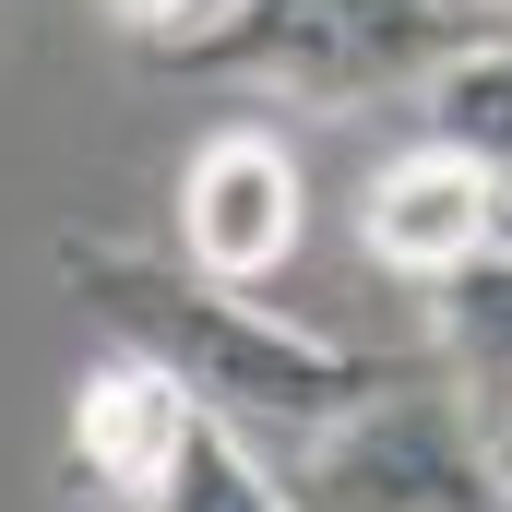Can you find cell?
<instances>
[{
  "label": "cell",
  "mask_w": 512,
  "mask_h": 512,
  "mask_svg": "<svg viewBox=\"0 0 512 512\" xmlns=\"http://www.w3.org/2000/svg\"><path fill=\"white\" fill-rule=\"evenodd\" d=\"M60 298L120 346L143 370H167V382L191 393L227 441H322V429H346L358 405H382V393L429 382V346H334V334H298V322H274L251 310L239 286H215V274H191V262H155V251H120V239H60Z\"/></svg>",
  "instance_id": "obj_1"
},
{
  "label": "cell",
  "mask_w": 512,
  "mask_h": 512,
  "mask_svg": "<svg viewBox=\"0 0 512 512\" xmlns=\"http://www.w3.org/2000/svg\"><path fill=\"white\" fill-rule=\"evenodd\" d=\"M477 48V12L453 0H239L203 36L143 48L155 84H239L286 108H370V96H429Z\"/></svg>",
  "instance_id": "obj_2"
},
{
  "label": "cell",
  "mask_w": 512,
  "mask_h": 512,
  "mask_svg": "<svg viewBox=\"0 0 512 512\" xmlns=\"http://www.w3.org/2000/svg\"><path fill=\"white\" fill-rule=\"evenodd\" d=\"M298 512H512L501 489V453L477 429V405L441 382H405L382 405H358L346 429H322L286 477Z\"/></svg>",
  "instance_id": "obj_3"
},
{
  "label": "cell",
  "mask_w": 512,
  "mask_h": 512,
  "mask_svg": "<svg viewBox=\"0 0 512 512\" xmlns=\"http://www.w3.org/2000/svg\"><path fill=\"white\" fill-rule=\"evenodd\" d=\"M179 239H191V274L215 286H251L298 251V167L274 131H215L179 179Z\"/></svg>",
  "instance_id": "obj_4"
},
{
  "label": "cell",
  "mask_w": 512,
  "mask_h": 512,
  "mask_svg": "<svg viewBox=\"0 0 512 512\" xmlns=\"http://www.w3.org/2000/svg\"><path fill=\"white\" fill-rule=\"evenodd\" d=\"M191 393L167 382V370H143V358H96L84 393H72V501H108V512H155L167 489V465H179V441H191Z\"/></svg>",
  "instance_id": "obj_5"
},
{
  "label": "cell",
  "mask_w": 512,
  "mask_h": 512,
  "mask_svg": "<svg viewBox=\"0 0 512 512\" xmlns=\"http://www.w3.org/2000/svg\"><path fill=\"white\" fill-rule=\"evenodd\" d=\"M358 239H370V262H382V274H405V286H441L453 262L501 251V191H489L465 155L417 143V155H393L382 179H370Z\"/></svg>",
  "instance_id": "obj_6"
},
{
  "label": "cell",
  "mask_w": 512,
  "mask_h": 512,
  "mask_svg": "<svg viewBox=\"0 0 512 512\" xmlns=\"http://www.w3.org/2000/svg\"><path fill=\"white\" fill-rule=\"evenodd\" d=\"M429 358L477 405V429H512V251H477L429 286Z\"/></svg>",
  "instance_id": "obj_7"
},
{
  "label": "cell",
  "mask_w": 512,
  "mask_h": 512,
  "mask_svg": "<svg viewBox=\"0 0 512 512\" xmlns=\"http://www.w3.org/2000/svg\"><path fill=\"white\" fill-rule=\"evenodd\" d=\"M429 143L465 155V167L512 203V36H477V48L429 84Z\"/></svg>",
  "instance_id": "obj_8"
},
{
  "label": "cell",
  "mask_w": 512,
  "mask_h": 512,
  "mask_svg": "<svg viewBox=\"0 0 512 512\" xmlns=\"http://www.w3.org/2000/svg\"><path fill=\"white\" fill-rule=\"evenodd\" d=\"M155 512H298V501H286V477L262 465L251 441H227L215 417H191V441H179V465H167Z\"/></svg>",
  "instance_id": "obj_9"
},
{
  "label": "cell",
  "mask_w": 512,
  "mask_h": 512,
  "mask_svg": "<svg viewBox=\"0 0 512 512\" xmlns=\"http://www.w3.org/2000/svg\"><path fill=\"white\" fill-rule=\"evenodd\" d=\"M108 12H120V24L143 36V48H167V36L191 24V0H108Z\"/></svg>",
  "instance_id": "obj_10"
},
{
  "label": "cell",
  "mask_w": 512,
  "mask_h": 512,
  "mask_svg": "<svg viewBox=\"0 0 512 512\" xmlns=\"http://www.w3.org/2000/svg\"><path fill=\"white\" fill-rule=\"evenodd\" d=\"M489 453H501V489H512V429H489Z\"/></svg>",
  "instance_id": "obj_11"
},
{
  "label": "cell",
  "mask_w": 512,
  "mask_h": 512,
  "mask_svg": "<svg viewBox=\"0 0 512 512\" xmlns=\"http://www.w3.org/2000/svg\"><path fill=\"white\" fill-rule=\"evenodd\" d=\"M453 12H501V0H453Z\"/></svg>",
  "instance_id": "obj_12"
}]
</instances>
